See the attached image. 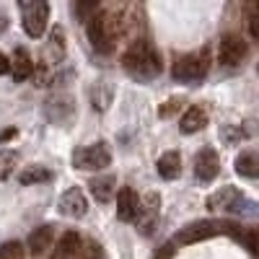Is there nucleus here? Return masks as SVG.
Wrapping results in <instances>:
<instances>
[{"label": "nucleus", "instance_id": "a878e982", "mask_svg": "<svg viewBox=\"0 0 259 259\" xmlns=\"http://www.w3.org/2000/svg\"><path fill=\"white\" fill-rule=\"evenodd\" d=\"M75 259H104V254H101V249L96 244H89L85 249H78Z\"/></svg>", "mask_w": 259, "mask_h": 259}, {"label": "nucleus", "instance_id": "4be33fe9", "mask_svg": "<svg viewBox=\"0 0 259 259\" xmlns=\"http://www.w3.org/2000/svg\"><path fill=\"white\" fill-rule=\"evenodd\" d=\"M13 163H16V153H11V150H0V182H6L11 177Z\"/></svg>", "mask_w": 259, "mask_h": 259}, {"label": "nucleus", "instance_id": "9d476101", "mask_svg": "<svg viewBox=\"0 0 259 259\" xmlns=\"http://www.w3.org/2000/svg\"><path fill=\"white\" fill-rule=\"evenodd\" d=\"M85 210H89V200H85L83 189H78V187H70V189L60 197V212H62V215L80 218V215H85Z\"/></svg>", "mask_w": 259, "mask_h": 259}, {"label": "nucleus", "instance_id": "f03ea898", "mask_svg": "<svg viewBox=\"0 0 259 259\" xmlns=\"http://www.w3.org/2000/svg\"><path fill=\"white\" fill-rule=\"evenodd\" d=\"M207 70H210V50H202L179 57L171 68V75L179 83H200L207 75Z\"/></svg>", "mask_w": 259, "mask_h": 259}, {"label": "nucleus", "instance_id": "cd10ccee", "mask_svg": "<svg viewBox=\"0 0 259 259\" xmlns=\"http://www.w3.org/2000/svg\"><path fill=\"white\" fill-rule=\"evenodd\" d=\"M16 135V127H11V130H3V133H0V140H11Z\"/></svg>", "mask_w": 259, "mask_h": 259}, {"label": "nucleus", "instance_id": "9b49d317", "mask_svg": "<svg viewBox=\"0 0 259 259\" xmlns=\"http://www.w3.org/2000/svg\"><path fill=\"white\" fill-rule=\"evenodd\" d=\"M156 218H158V194H148V200H145V207L138 210L135 215V223L140 228V233L150 236L156 228Z\"/></svg>", "mask_w": 259, "mask_h": 259}, {"label": "nucleus", "instance_id": "0eeeda50", "mask_svg": "<svg viewBox=\"0 0 259 259\" xmlns=\"http://www.w3.org/2000/svg\"><path fill=\"white\" fill-rule=\"evenodd\" d=\"M246 52H249V47L239 34H226L218 45V60L226 68H239L246 57Z\"/></svg>", "mask_w": 259, "mask_h": 259}, {"label": "nucleus", "instance_id": "5701e85b", "mask_svg": "<svg viewBox=\"0 0 259 259\" xmlns=\"http://www.w3.org/2000/svg\"><path fill=\"white\" fill-rule=\"evenodd\" d=\"M52 36H55V41L50 39V57L57 62V60H62V55H65V47H62V29L55 26V29H52Z\"/></svg>", "mask_w": 259, "mask_h": 259}, {"label": "nucleus", "instance_id": "7ed1b4c3", "mask_svg": "<svg viewBox=\"0 0 259 259\" xmlns=\"http://www.w3.org/2000/svg\"><path fill=\"white\" fill-rule=\"evenodd\" d=\"M18 8H21V21H24V31L31 39H39L50 24V3L47 0H18Z\"/></svg>", "mask_w": 259, "mask_h": 259}, {"label": "nucleus", "instance_id": "2eb2a0df", "mask_svg": "<svg viewBox=\"0 0 259 259\" xmlns=\"http://www.w3.org/2000/svg\"><path fill=\"white\" fill-rule=\"evenodd\" d=\"M179 171H182V156L177 153V150H166V153L158 158V174L166 182H171V179L179 177Z\"/></svg>", "mask_w": 259, "mask_h": 259}, {"label": "nucleus", "instance_id": "bb28decb", "mask_svg": "<svg viewBox=\"0 0 259 259\" xmlns=\"http://www.w3.org/2000/svg\"><path fill=\"white\" fill-rule=\"evenodd\" d=\"M11 73V60L6 55H0V75H8Z\"/></svg>", "mask_w": 259, "mask_h": 259}, {"label": "nucleus", "instance_id": "423d86ee", "mask_svg": "<svg viewBox=\"0 0 259 259\" xmlns=\"http://www.w3.org/2000/svg\"><path fill=\"white\" fill-rule=\"evenodd\" d=\"M223 226L215 223V221H194L189 226H184L177 236H174V244L179 246H189V244H197V241H207L212 239L215 233H221Z\"/></svg>", "mask_w": 259, "mask_h": 259}, {"label": "nucleus", "instance_id": "a211bd4d", "mask_svg": "<svg viewBox=\"0 0 259 259\" xmlns=\"http://www.w3.org/2000/svg\"><path fill=\"white\" fill-rule=\"evenodd\" d=\"M50 179H52V171L47 166H26L24 171H21V177H18V182L24 187H29V184H45Z\"/></svg>", "mask_w": 259, "mask_h": 259}, {"label": "nucleus", "instance_id": "aec40b11", "mask_svg": "<svg viewBox=\"0 0 259 259\" xmlns=\"http://www.w3.org/2000/svg\"><path fill=\"white\" fill-rule=\"evenodd\" d=\"M99 11V0H75V18L78 21H89Z\"/></svg>", "mask_w": 259, "mask_h": 259}, {"label": "nucleus", "instance_id": "f3484780", "mask_svg": "<svg viewBox=\"0 0 259 259\" xmlns=\"http://www.w3.org/2000/svg\"><path fill=\"white\" fill-rule=\"evenodd\" d=\"M11 70H13V78H16V80H26V78H31V73H34V62H31V57H29L26 50H16V57H13Z\"/></svg>", "mask_w": 259, "mask_h": 259}, {"label": "nucleus", "instance_id": "f8f14e48", "mask_svg": "<svg viewBox=\"0 0 259 259\" xmlns=\"http://www.w3.org/2000/svg\"><path fill=\"white\" fill-rule=\"evenodd\" d=\"M78 249H80V233L78 231H65L62 239L55 244L50 259H75Z\"/></svg>", "mask_w": 259, "mask_h": 259}, {"label": "nucleus", "instance_id": "f257e3e1", "mask_svg": "<svg viewBox=\"0 0 259 259\" xmlns=\"http://www.w3.org/2000/svg\"><path fill=\"white\" fill-rule=\"evenodd\" d=\"M122 65L135 80H143V83L161 75V68H163L161 55L156 52V47H150L148 41H143V39L135 41V45H130V50L122 57Z\"/></svg>", "mask_w": 259, "mask_h": 259}, {"label": "nucleus", "instance_id": "20e7f679", "mask_svg": "<svg viewBox=\"0 0 259 259\" xmlns=\"http://www.w3.org/2000/svg\"><path fill=\"white\" fill-rule=\"evenodd\" d=\"M85 31H89V41L94 45L96 52L109 55L114 50V34H112V26H109V16L96 11L89 21H85Z\"/></svg>", "mask_w": 259, "mask_h": 259}, {"label": "nucleus", "instance_id": "393cba45", "mask_svg": "<svg viewBox=\"0 0 259 259\" xmlns=\"http://www.w3.org/2000/svg\"><path fill=\"white\" fill-rule=\"evenodd\" d=\"M246 24H249V34L256 39L259 36V21H256V0H246Z\"/></svg>", "mask_w": 259, "mask_h": 259}, {"label": "nucleus", "instance_id": "412c9836", "mask_svg": "<svg viewBox=\"0 0 259 259\" xmlns=\"http://www.w3.org/2000/svg\"><path fill=\"white\" fill-rule=\"evenodd\" d=\"M109 99H112V89H106V85L91 89V101H94L96 109H106V106H109Z\"/></svg>", "mask_w": 259, "mask_h": 259}, {"label": "nucleus", "instance_id": "1a4fd4ad", "mask_svg": "<svg viewBox=\"0 0 259 259\" xmlns=\"http://www.w3.org/2000/svg\"><path fill=\"white\" fill-rule=\"evenodd\" d=\"M140 210V197L133 187H122L119 194H117V215L122 223H133L135 215Z\"/></svg>", "mask_w": 259, "mask_h": 259}, {"label": "nucleus", "instance_id": "6ab92c4d", "mask_svg": "<svg viewBox=\"0 0 259 259\" xmlns=\"http://www.w3.org/2000/svg\"><path fill=\"white\" fill-rule=\"evenodd\" d=\"M236 171H239L241 177H246V179H254L256 174H259V158H256V153L254 150H246V153H241L239 158H236Z\"/></svg>", "mask_w": 259, "mask_h": 259}, {"label": "nucleus", "instance_id": "39448f33", "mask_svg": "<svg viewBox=\"0 0 259 259\" xmlns=\"http://www.w3.org/2000/svg\"><path fill=\"white\" fill-rule=\"evenodd\" d=\"M112 163V153L104 143H94V145H85L78 148L73 153V166L83 168V171H101Z\"/></svg>", "mask_w": 259, "mask_h": 259}, {"label": "nucleus", "instance_id": "4468645a", "mask_svg": "<svg viewBox=\"0 0 259 259\" xmlns=\"http://www.w3.org/2000/svg\"><path fill=\"white\" fill-rule=\"evenodd\" d=\"M205 124H207V114H205V109H200V106H192V109H187L184 117L179 119L182 133H187V135L200 133V130H205Z\"/></svg>", "mask_w": 259, "mask_h": 259}, {"label": "nucleus", "instance_id": "6e6552de", "mask_svg": "<svg viewBox=\"0 0 259 259\" xmlns=\"http://www.w3.org/2000/svg\"><path fill=\"white\" fill-rule=\"evenodd\" d=\"M221 171V161H218V153L212 148H202L197 158H194V177L200 182H212Z\"/></svg>", "mask_w": 259, "mask_h": 259}, {"label": "nucleus", "instance_id": "dca6fc26", "mask_svg": "<svg viewBox=\"0 0 259 259\" xmlns=\"http://www.w3.org/2000/svg\"><path fill=\"white\" fill-rule=\"evenodd\" d=\"M91 194H94V200L106 205L112 200V194H114V177H94L91 179Z\"/></svg>", "mask_w": 259, "mask_h": 259}, {"label": "nucleus", "instance_id": "b1692460", "mask_svg": "<svg viewBox=\"0 0 259 259\" xmlns=\"http://www.w3.org/2000/svg\"><path fill=\"white\" fill-rule=\"evenodd\" d=\"M0 259H24V246L18 241H6L0 246Z\"/></svg>", "mask_w": 259, "mask_h": 259}, {"label": "nucleus", "instance_id": "ddd939ff", "mask_svg": "<svg viewBox=\"0 0 259 259\" xmlns=\"http://www.w3.org/2000/svg\"><path fill=\"white\" fill-rule=\"evenodd\" d=\"M50 246H52V228H50V226H41V228L31 231L29 244H26V249H29L31 256H41Z\"/></svg>", "mask_w": 259, "mask_h": 259}]
</instances>
